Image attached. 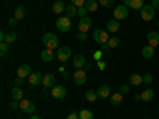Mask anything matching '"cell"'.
<instances>
[{
	"label": "cell",
	"instance_id": "4",
	"mask_svg": "<svg viewBox=\"0 0 159 119\" xmlns=\"http://www.w3.org/2000/svg\"><path fill=\"white\" fill-rule=\"evenodd\" d=\"M140 16L143 21H153L156 16V10L151 5H143V8L140 10Z\"/></svg>",
	"mask_w": 159,
	"mask_h": 119
},
{
	"label": "cell",
	"instance_id": "21",
	"mask_svg": "<svg viewBox=\"0 0 159 119\" xmlns=\"http://www.w3.org/2000/svg\"><path fill=\"white\" fill-rule=\"evenodd\" d=\"M129 83H130L132 86H140V84L143 83V76L139 75V73H132V75L129 76Z\"/></svg>",
	"mask_w": 159,
	"mask_h": 119
},
{
	"label": "cell",
	"instance_id": "18",
	"mask_svg": "<svg viewBox=\"0 0 159 119\" xmlns=\"http://www.w3.org/2000/svg\"><path fill=\"white\" fill-rule=\"evenodd\" d=\"M147 38H148V45H150V46L156 48V46L159 45V33H157V32H150V33L147 35Z\"/></svg>",
	"mask_w": 159,
	"mask_h": 119
},
{
	"label": "cell",
	"instance_id": "24",
	"mask_svg": "<svg viewBox=\"0 0 159 119\" xmlns=\"http://www.w3.org/2000/svg\"><path fill=\"white\" fill-rule=\"evenodd\" d=\"M78 15V8L75 7V5H69L67 7V10H65V16H67V18H73V16H76Z\"/></svg>",
	"mask_w": 159,
	"mask_h": 119
},
{
	"label": "cell",
	"instance_id": "43",
	"mask_svg": "<svg viewBox=\"0 0 159 119\" xmlns=\"http://www.w3.org/2000/svg\"><path fill=\"white\" fill-rule=\"evenodd\" d=\"M78 40H80V42H84V40H86V33L84 32H80L78 33Z\"/></svg>",
	"mask_w": 159,
	"mask_h": 119
},
{
	"label": "cell",
	"instance_id": "20",
	"mask_svg": "<svg viewBox=\"0 0 159 119\" xmlns=\"http://www.w3.org/2000/svg\"><path fill=\"white\" fill-rule=\"evenodd\" d=\"M65 10H67V7H65V3L62 0H57V2H54V5H52V11H54L56 15H62V13H65Z\"/></svg>",
	"mask_w": 159,
	"mask_h": 119
},
{
	"label": "cell",
	"instance_id": "9",
	"mask_svg": "<svg viewBox=\"0 0 159 119\" xmlns=\"http://www.w3.org/2000/svg\"><path fill=\"white\" fill-rule=\"evenodd\" d=\"M21 110L27 114H34L35 113V105L29 100V99H22L21 100Z\"/></svg>",
	"mask_w": 159,
	"mask_h": 119
},
{
	"label": "cell",
	"instance_id": "38",
	"mask_svg": "<svg viewBox=\"0 0 159 119\" xmlns=\"http://www.w3.org/2000/svg\"><path fill=\"white\" fill-rule=\"evenodd\" d=\"M10 108H11V110H18V108H21V102L13 100V102L10 103Z\"/></svg>",
	"mask_w": 159,
	"mask_h": 119
},
{
	"label": "cell",
	"instance_id": "36",
	"mask_svg": "<svg viewBox=\"0 0 159 119\" xmlns=\"http://www.w3.org/2000/svg\"><path fill=\"white\" fill-rule=\"evenodd\" d=\"M72 5H75L76 8H81L86 5V0H72Z\"/></svg>",
	"mask_w": 159,
	"mask_h": 119
},
{
	"label": "cell",
	"instance_id": "37",
	"mask_svg": "<svg viewBox=\"0 0 159 119\" xmlns=\"http://www.w3.org/2000/svg\"><path fill=\"white\" fill-rule=\"evenodd\" d=\"M129 90H130V87H129V86H126V84H123V86H119V92H121L123 95L129 94Z\"/></svg>",
	"mask_w": 159,
	"mask_h": 119
},
{
	"label": "cell",
	"instance_id": "3",
	"mask_svg": "<svg viewBox=\"0 0 159 119\" xmlns=\"http://www.w3.org/2000/svg\"><path fill=\"white\" fill-rule=\"evenodd\" d=\"M129 16V8L126 5H119V7H115L113 8V18L118 19V21H123Z\"/></svg>",
	"mask_w": 159,
	"mask_h": 119
},
{
	"label": "cell",
	"instance_id": "35",
	"mask_svg": "<svg viewBox=\"0 0 159 119\" xmlns=\"http://www.w3.org/2000/svg\"><path fill=\"white\" fill-rule=\"evenodd\" d=\"M153 81H154V76H153L151 73H145V75H143V83H145V84H151Z\"/></svg>",
	"mask_w": 159,
	"mask_h": 119
},
{
	"label": "cell",
	"instance_id": "10",
	"mask_svg": "<svg viewBox=\"0 0 159 119\" xmlns=\"http://www.w3.org/2000/svg\"><path fill=\"white\" fill-rule=\"evenodd\" d=\"M91 25H92V19L88 18V16H84V18L80 19V22H78V29H80V32H84V33H86V32L91 29Z\"/></svg>",
	"mask_w": 159,
	"mask_h": 119
},
{
	"label": "cell",
	"instance_id": "8",
	"mask_svg": "<svg viewBox=\"0 0 159 119\" xmlns=\"http://www.w3.org/2000/svg\"><path fill=\"white\" fill-rule=\"evenodd\" d=\"M51 95H52V99L62 100V99H65V95H67V90H65L64 86H54V87H51Z\"/></svg>",
	"mask_w": 159,
	"mask_h": 119
},
{
	"label": "cell",
	"instance_id": "16",
	"mask_svg": "<svg viewBox=\"0 0 159 119\" xmlns=\"http://www.w3.org/2000/svg\"><path fill=\"white\" fill-rule=\"evenodd\" d=\"M54 83H56V78H54V75L52 73H46L45 76H43V86L45 87H54Z\"/></svg>",
	"mask_w": 159,
	"mask_h": 119
},
{
	"label": "cell",
	"instance_id": "29",
	"mask_svg": "<svg viewBox=\"0 0 159 119\" xmlns=\"http://www.w3.org/2000/svg\"><path fill=\"white\" fill-rule=\"evenodd\" d=\"M84 97H86V100H88V102H96V100L99 99L97 92H94V90H86Z\"/></svg>",
	"mask_w": 159,
	"mask_h": 119
},
{
	"label": "cell",
	"instance_id": "23",
	"mask_svg": "<svg viewBox=\"0 0 159 119\" xmlns=\"http://www.w3.org/2000/svg\"><path fill=\"white\" fill-rule=\"evenodd\" d=\"M140 95H142V100H143V102H151V100L154 99V90L148 87V89H145Z\"/></svg>",
	"mask_w": 159,
	"mask_h": 119
},
{
	"label": "cell",
	"instance_id": "14",
	"mask_svg": "<svg viewBox=\"0 0 159 119\" xmlns=\"http://www.w3.org/2000/svg\"><path fill=\"white\" fill-rule=\"evenodd\" d=\"M11 99H13V100L21 102V100L24 99V90H22L19 86H15V87L11 89Z\"/></svg>",
	"mask_w": 159,
	"mask_h": 119
},
{
	"label": "cell",
	"instance_id": "47",
	"mask_svg": "<svg viewBox=\"0 0 159 119\" xmlns=\"http://www.w3.org/2000/svg\"><path fill=\"white\" fill-rule=\"evenodd\" d=\"M30 119H40V116H37V114H32V117Z\"/></svg>",
	"mask_w": 159,
	"mask_h": 119
},
{
	"label": "cell",
	"instance_id": "25",
	"mask_svg": "<svg viewBox=\"0 0 159 119\" xmlns=\"http://www.w3.org/2000/svg\"><path fill=\"white\" fill-rule=\"evenodd\" d=\"M78 116H80V119H94V114H92V111L91 110H81V111H78Z\"/></svg>",
	"mask_w": 159,
	"mask_h": 119
},
{
	"label": "cell",
	"instance_id": "48",
	"mask_svg": "<svg viewBox=\"0 0 159 119\" xmlns=\"http://www.w3.org/2000/svg\"><path fill=\"white\" fill-rule=\"evenodd\" d=\"M157 27H159V22H157Z\"/></svg>",
	"mask_w": 159,
	"mask_h": 119
},
{
	"label": "cell",
	"instance_id": "15",
	"mask_svg": "<svg viewBox=\"0 0 159 119\" xmlns=\"http://www.w3.org/2000/svg\"><path fill=\"white\" fill-rule=\"evenodd\" d=\"M119 30V21L118 19H110L108 22H107V32L108 33H115V32H118Z\"/></svg>",
	"mask_w": 159,
	"mask_h": 119
},
{
	"label": "cell",
	"instance_id": "17",
	"mask_svg": "<svg viewBox=\"0 0 159 119\" xmlns=\"http://www.w3.org/2000/svg\"><path fill=\"white\" fill-rule=\"evenodd\" d=\"M30 73H32L30 65H21V67L18 68V76L19 78H29Z\"/></svg>",
	"mask_w": 159,
	"mask_h": 119
},
{
	"label": "cell",
	"instance_id": "13",
	"mask_svg": "<svg viewBox=\"0 0 159 119\" xmlns=\"http://www.w3.org/2000/svg\"><path fill=\"white\" fill-rule=\"evenodd\" d=\"M110 94H111L110 86H107V84L99 86V89H97V95H99L100 99H107V97H110Z\"/></svg>",
	"mask_w": 159,
	"mask_h": 119
},
{
	"label": "cell",
	"instance_id": "31",
	"mask_svg": "<svg viewBox=\"0 0 159 119\" xmlns=\"http://www.w3.org/2000/svg\"><path fill=\"white\" fill-rule=\"evenodd\" d=\"M143 5H145V3H143V0H132L129 8H132V10H139V11H140V10L143 8Z\"/></svg>",
	"mask_w": 159,
	"mask_h": 119
},
{
	"label": "cell",
	"instance_id": "28",
	"mask_svg": "<svg viewBox=\"0 0 159 119\" xmlns=\"http://www.w3.org/2000/svg\"><path fill=\"white\" fill-rule=\"evenodd\" d=\"M24 16H25V8H24L22 5H19V7L15 10V18L19 21V19H22Z\"/></svg>",
	"mask_w": 159,
	"mask_h": 119
},
{
	"label": "cell",
	"instance_id": "49",
	"mask_svg": "<svg viewBox=\"0 0 159 119\" xmlns=\"http://www.w3.org/2000/svg\"><path fill=\"white\" fill-rule=\"evenodd\" d=\"M157 119H159V117H157Z\"/></svg>",
	"mask_w": 159,
	"mask_h": 119
},
{
	"label": "cell",
	"instance_id": "22",
	"mask_svg": "<svg viewBox=\"0 0 159 119\" xmlns=\"http://www.w3.org/2000/svg\"><path fill=\"white\" fill-rule=\"evenodd\" d=\"M142 56H143L145 59H151V57L154 56V48L150 46V45L143 46V48H142Z\"/></svg>",
	"mask_w": 159,
	"mask_h": 119
},
{
	"label": "cell",
	"instance_id": "33",
	"mask_svg": "<svg viewBox=\"0 0 159 119\" xmlns=\"http://www.w3.org/2000/svg\"><path fill=\"white\" fill-rule=\"evenodd\" d=\"M8 48H10V45H8V43H5V42L0 43V56H2V57H5V56H7Z\"/></svg>",
	"mask_w": 159,
	"mask_h": 119
},
{
	"label": "cell",
	"instance_id": "11",
	"mask_svg": "<svg viewBox=\"0 0 159 119\" xmlns=\"http://www.w3.org/2000/svg\"><path fill=\"white\" fill-rule=\"evenodd\" d=\"M29 83H30V87L42 84L43 83V75L40 73V72H32L30 76H29Z\"/></svg>",
	"mask_w": 159,
	"mask_h": 119
},
{
	"label": "cell",
	"instance_id": "2",
	"mask_svg": "<svg viewBox=\"0 0 159 119\" xmlns=\"http://www.w3.org/2000/svg\"><path fill=\"white\" fill-rule=\"evenodd\" d=\"M56 27L61 32H70V29H72V19L67 18V16H61L56 21Z\"/></svg>",
	"mask_w": 159,
	"mask_h": 119
},
{
	"label": "cell",
	"instance_id": "5",
	"mask_svg": "<svg viewBox=\"0 0 159 119\" xmlns=\"http://www.w3.org/2000/svg\"><path fill=\"white\" fill-rule=\"evenodd\" d=\"M92 38H94V42H97V43H100V45H105V43H108L110 35H108L107 30H100V29H97V30L94 32V35H92Z\"/></svg>",
	"mask_w": 159,
	"mask_h": 119
},
{
	"label": "cell",
	"instance_id": "26",
	"mask_svg": "<svg viewBox=\"0 0 159 119\" xmlns=\"http://www.w3.org/2000/svg\"><path fill=\"white\" fill-rule=\"evenodd\" d=\"M110 102H111V105L118 107V105L123 102V94H121V92H116V94H113V95H111V99H110Z\"/></svg>",
	"mask_w": 159,
	"mask_h": 119
},
{
	"label": "cell",
	"instance_id": "41",
	"mask_svg": "<svg viewBox=\"0 0 159 119\" xmlns=\"http://www.w3.org/2000/svg\"><path fill=\"white\" fill-rule=\"evenodd\" d=\"M22 83H24V78H19V76H18V78L15 79V86H19V87H21Z\"/></svg>",
	"mask_w": 159,
	"mask_h": 119
},
{
	"label": "cell",
	"instance_id": "40",
	"mask_svg": "<svg viewBox=\"0 0 159 119\" xmlns=\"http://www.w3.org/2000/svg\"><path fill=\"white\" fill-rule=\"evenodd\" d=\"M16 24H18V19H16L15 16H13V18H10V19H8V25H10V27H15Z\"/></svg>",
	"mask_w": 159,
	"mask_h": 119
},
{
	"label": "cell",
	"instance_id": "7",
	"mask_svg": "<svg viewBox=\"0 0 159 119\" xmlns=\"http://www.w3.org/2000/svg\"><path fill=\"white\" fill-rule=\"evenodd\" d=\"M72 56V49L69 46H62V48H57V59L61 62H67Z\"/></svg>",
	"mask_w": 159,
	"mask_h": 119
},
{
	"label": "cell",
	"instance_id": "19",
	"mask_svg": "<svg viewBox=\"0 0 159 119\" xmlns=\"http://www.w3.org/2000/svg\"><path fill=\"white\" fill-rule=\"evenodd\" d=\"M40 57H42L43 62H51L52 59H54V52H52V49H43L42 52H40Z\"/></svg>",
	"mask_w": 159,
	"mask_h": 119
},
{
	"label": "cell",
	"instance_id": "30",
	"mask_svg": "<svg viewBox=\"0 0 159 119\" xmlns=\"http://www.w3.org/2000/svg\"><path fill=\"white\" fill-rule=\"evenodd\" d=\"M16 38H18V35L15 33V32H8V33H5V40H3V42L5 43H13V42H16Z\"/></svg>",
	"mask_w": 159,
	"mask_h": 119
},
{
	"label": "cell",
	"instance_id": "6",
	"mask_svg": "<svg viewBox=\"0 0 159 119\" xmlns=\"http://www.w3.org/2000/svg\"><path fill=\"white\" fill-rule=\"evenodd\" d=\"M86 79H88V75H86V72L81 70V68H78V70L73 73V83H75L76 86L86 84Z\"/></svg>",
	"mask_w": 159,
	"mask_h": 119
},
{
	"label": "cell",
	"instance_id": "39",
	"mask_svg": "<svg viewBox=\"0 0 159 119\" xmlns=\"http://www.w3.org/2000/svg\"><path fill=\"white\" fill-rule=\"evenodd\" d=\"M86 7H81V8H78V16H81V18H84L86 16Z\"/></svg>",
	"mask_w": 159,
	"mask_h": 119
},
{
	"label": "cell",
	"instance_id": "32",
	"mask_svg": "<svg viewBox=\"0 0 159 119\" xmlns=\"http://www.w3.org/2000/svg\"><path fill=\"white\" fill-rule=\"evenodd\" d=\"M119 43H121V40H119L118 37H111V38L108 40V46H110V48H118Z\"/></svg>",
	"mask_w": 159,
	"mask_h": 119
},
{
	"label": "cell",
	"instance_id": "45",
	"mask_svg": "<svg viewBox=\"0 0 159 119\" xmlns=\"http://www.w3.org/2000/svg\"><path fill=\"white\" fill-rule=\"evenodd\" d=\"M130 2H132V0H123V5H126L127 8L130 7Z\"/></svg>",
	"mask_w": 159,
	"mask_h": 119
},
{
	"label": "cell",
	"instance_id": "34",
	"mask_svg": "<svg viewBox=\"0 0 159 119\" xmlns=\"http://www.w3.org/2000/svg\"><path fill=\"white\" fill-rule=\"evenodd\" d=\"M99 5H102L103 8H108L110 10V8H113L115 3H113V0H99Z\"/></svg>",
	"mask_w": 159,
	"mask_h": 119
},
{
	"label": "cell",
	"instance_id": "46",
	"mask_svg": "<svg viewBox=\"0 0 159 119\" xmlns=\"http://www.w3.org/2000/svg\"><path fill=\"white\" fill-rule=\"evenodd\" d=\"M134 99H135V100H142V95H140V94H135Z\"/></svg>",
	"mask_w": 159,
	"mask_h": 119
},
{
	"label": "cell",
	"instance_id": "27",
	"mask_svg": "<svg viewBox=\"0 0 159 119\" xmlns=\"http://www.w3.org/2000/svg\"><path fill=\"white\" fill-rule=\"evenodd\" d=\"M86 10L88 11H97V8H99V3L96 2V0H86Z\"/></svg>",
	"mask_w": 159,
	"mask_h": 119
},
{
	"label": "cell",
	"instance_id": "44",
	"mask_svg": "<svg viewBox=\"0 0 159 119\" xmlns=\"http://www.w3.org/2000/svg\"><path fill=\"white\" fill-rule=\"evenodd\" d=\"M67 119H80V116H78V113H70L67 116Z\"/></svg>",
	"mask_w": 159,
	"mask_h": 119
},
{
	"label": "cell",
	"instance_id": "42",
	"mask_svg": "<svg viewBox=\"0 0 159 119\" xmlns=\"http://www.w3.org/2000/svg\"><path fill=\"white\" fill-rule=\"evenodd\" d=\"M151 7L154 10H159V0H151Z\"/></svg>",
	"mask_w": 159,
	"mask_h": 119
},
{
	"label": "cell",
	"instance_id": "12",
	"mask_svg": "<svg viewBox=\"0 0 159 119\" xmlns=\"http://www.w3.org/2000/svg\"><path fill=\"white\" fill-rule=\"evenodd\" d=\"M86 65V57L83 56V54H76V56H73V67L78 70V68H83Z\"/></svg>",
	"mask_w": 159,
	"mask_h": 119
},
{
	"label": "cell",
	"instance_id": "1",
	"mask_svg": "<svg viewBox=\"0 0 159 119\" xmlns=\"http://www.w3.org/2000/svg\"><path fill=\"white\" fill-rule=\"evenodd\" d=\"M43 45H45V48H48V49H56V48H59V38H57V35L51 33V32L45 33V35H43Z\"/></svg>",
	"mask_w": 159,
	"mask_h": 119
}]
</instances>
